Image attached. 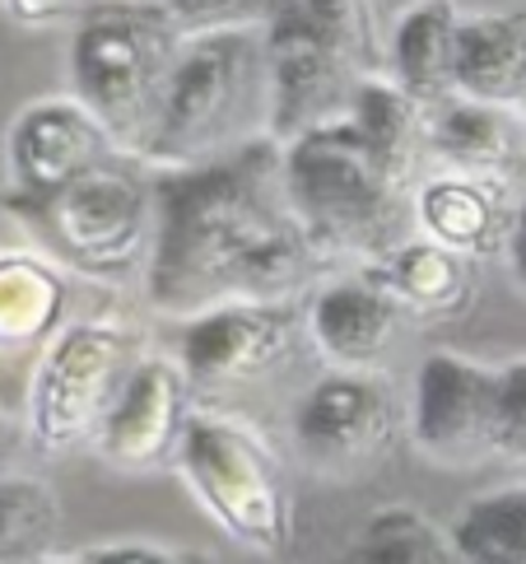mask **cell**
I'll list each match as a JSON object with an SVG mask.
<instances>
[{"label": "cell", "instance_id": "cell-25", "mask_svg": "<svg viewBox=\"0 0 526 564\" xmlns=\"http://www.w3.org/2000/svg\"><path fill=\"white\" fill-rule=\"evenodd\" d=\"M498 369L494 388V457L526 467V355Z\"/></svg>", "mask_w": 526, "mask_h": 564}, {"label": "cell", "instance_id": "cell-32", "mask_svg": "<svg viewBox=\"0 0 526 564\" xmlns=\"http://www.w3.org/2000/svg\"><path fill=\"white\" fill-rule=\"evenodd\" d=\"M517 122H522V135H526V98H522V108H517Z\"/></svg>", "mask_w": 526, "mask_h": 564}, {"label": "cell", "instance_id": "cell-7", "mask_svg": "<svg viewBox=\"0 0 526 564\" xmlns=\"http://www.w3.org/2000/svg\"><path fill=\"white\" fill-rule=\"evenodd\" d=\"M177 471L233 546L285 560L294 546V490L266 430L233 411H196Z\"/></svg>", "mask_w": 526, "mask_h": 564}, {"label": "cell", "instance_id": "cell-23", "mask_svg": "<svg viewBox=\"0 0 526 564\" xmlns=\"http://www.w3.org/2000/svg\"><path fill=\"white\" fill-rule=\"evenodd\" d=\"M448 532L467 564H526V480L467 499Z\"/></svg>", "mask_w": 526, "mask_h": 564}, {"label": "cell", "instance_id": "cell-11", "mask_svg": "<svg viewBox=\"0 0 526 564\" xmlns=\"http://www.w3.org/2000/svg\"><path fill=\"white\" fill-rule=\"evenodd\" d=\"M498 369L457 350H429L415 369L406 434L434 467H480L494 457Z\"/></svg>", "mask_w": 526, "mask_h": 564}, {"label": "cell", "instance_id": "cell-1", "mask_svg": "<svg viewBox=\"0 0 526 564\" xmlns=\"http://www.w3.org/2000/svg\"><path fill=\"white\" fill-rule=\"evenodd\" d=\"M150 183L154 252L145 294L158 313L196 317L242 299H298L327 267L289 210L275 135H261L215 164L150 169Z\"/></svg>", "mask_w": 526, "mask_h": 564}, {"label": "cell", "instance_id": "cell-24", "mask_svg": "<svg viewBox=\"0 0 526 564\" xmlns=\"http://www.w3.org/2000/svg\"><path fill=\"white\" fill-rule=\"evenodd\" d=\"M61 541V495L43 476H0V564H43Z\"/></svg>", "mask_w": 526, "mask_h": 564}, {"label": "cell", "instance_id": "cell-12", "mask_svg": "<svg viewBox=\"0 0 526 564\" xmlns=\"http://www.w3.org/2000/svg\"><path fill=\"white\" fill-rule=\"evenodd\" d=\"M191 378L182 373L177 359L168 355H145L140 365L127 373L121 392L112 397V406L103 415V425L94 430L89 448L98 462L127 476H150L177 467L182 438L191 430Z\"/></svg>", "mask_w": 526, "mask_h": 564}, {"label": "cell", "instance_id": "cell-30", "mask_svg": "<svg viewBox=\"0 0 526 564\" xmlns=\"http://www.w3.org/2000/svg\"><path fill=\"white\" fill-rule=\"evenodd\" d=\"M29 448L24 415H0V476H10L19 467V457Z\"/></svg>", "mask_w": 526, "mask_h": 564}, {"label": "cell", "instance_id": "cell-33", "mask_svg": "<svg viewBox=\"0 0 526 564\" xmlns=\"http://www.w3.org/2000/svg\"><path fill=\"white\" fill-rule=\"evenodd\" d=\"M43 564H70V555H52V560H43Z\"/></svg>", "mask_w": 526, "mask_h": 564}, {"label": "cell", "instance_id": "cell-28", "mask_svg": "<svg viewBox=\"0 0 526 564\" xmlns=\"http://www.w3.org/2000/svg\"><path fill=\"white\" fill-rule=\"evenodd\" d=\"M70 564H196L168 546H150V541H112V546L75 551Z\"/></svg>", "mask_w": 526, "mask_h": 564}, {"label": "cell", "instance_id": "cell-13", "mask_svg": "<svg viewBox=\"0 0 526 564\" xmlns=\"http://www.w3.org/2000/svg\"><path fill=\"white\" fill-rule=\"evenodd\" d=\"M117 154V140L75 94L33 98L6 127V196L61 192Z\"/></svg>", "mask_w": 526, "mask_h": 564}, {"label": "cell", "instance_id": "cell-26", "mask_svg": "<svg viewBox=\"0 0 526 564\" xmlns=\"http://www.w3.org/2000/svg\"><path fill=\"white\" fill-rule=\"evenodd\" d=\"M158 6L187 37L219 29H261L271 14V0H158Z\"/></svg>", "mask_w": 526, "mask_h": 564}, {"label": "cell", "instance_id": "cell-19", "mask_svg": "<svg viewBox=\"0 0 526 564\" xmlns=\"http://www.w3.org/2000/svg\"><path fill=\"white\" fill-rule=\"evenodd\" d=\"M457 98L517 112L526 98V10H475L457 37Z\"/></svg>", "mask_w": 526, "mask_h": 564}, {"label": "cell", "instance_id": "cell-18", "mask_svg": "<svg viewBox=\"0 0 526 564\" xmlns=\"http://www.w3.org/2000/svg\"><path fill=\"white\" fill-rule=\"evenodd\" d=\"M369 271L387 285L401 313L415 322H452L467 317L480 290V261L461 257L429 238H401L392 252L369 261Z\"/></svg>", "mask_w": 526, "mask_h": 564}, {"label": "cell", "instance_id": "cell-2", "mask_svg": "<svg viewBox=\"0 0 526 564\" xmlns=\"http://www.w3.org/2000/svg\"><path fill=\"white\" fill-rule=\"evenodd\" d=\"M261 135H271V79L261 29L196 33L177 56L135 164L154 173L196 169L252 145Z\"/></svg>", "mask_w": 526, "mask_h": 564}, {"label": "cell", "instance_id": "cell-22", "mask_svg": "<svg viewBox=\"0 0 526 564\" xmlns=\"http://www.w3.org/2000/svg\"><path fill=\"white\" fill-rule=\"evenodd\" d=\"M331 564H467L452 532L415 503H382L354 528Z\"/></svg>", "mask_w": 526, "mask_h": 564}, {"label": "cell", "instance_id": "cell-8", "mask_svg": "<svg viewBox=\"0 0 526 564\" xmlns=\"http://www.w3.org/2000/svg\"><path fill=\"white\" fill-rule=\"evenodd\" d=\"M145 359L140 332L127 317L98 313L66 322L33 359L24 388V430L29 448L43 457H66L94 443L112 397L127 373Z\"/></svg>", "mask_w": 526, "mask_h": 564}, {"label": "cell", "instance_id": "cell-16", "mask_svg": "<svg viewBox=\"0 0 526 564\" xmlns=\"http://www.w3.org/2000/svg\"><path fill=\"white\" fill-rule=\"evenodd\" d=\"M424 150L448 173L490 177L522 192L526 187V135L517 112L490 108L475 98H448V104L429 108V127H424Z\"/></svg>", "mask_w": 526, "mask_h": 564}, {"label": "cell", "instance_id": "cell-4", "mask_svg": "<svg viewBox=\"0 0 526 564\" xmlns=\"http://www.w3.org/2000/svg\"><path fill=\"white\" fill-rule=\"evenodd\" d=\"M261 37L275 140L346 117L354 89L382 75L369 0H271Z\"/></svg>", "mask_w": 526, "mask_h": 564}, {"label": "cell", "instance_id": "cell-31", "mask_svg": "<svg viewBox=\"0 0 526 564\" xmlns=\"http://www.w3.org/2000/svg\"><path fill=\"white\" fill-rule=\"evenodd\" d=\"M0 415H14L10 411V359L0 355Z\"/></svg>", "mask_w": 526, "mask_h": 564}, {"label": "cell", "instance_id": "cell-3", "mask_svg": "<svg viewBox=\"0 0 526 564\" xmlns=\"http://www.w3.org/2000/svg\"><path fill=\"white\" fill-rule=\"evenodd\" d=\"M289 210L321 257L377 261L401 238H410V187L369 154L350 117L280 140Z\"/></svg>", "mask_w": 526, "mask_h": 564}, {"label": "cell", "instance_id": "cell-10", "mask_svg": "<svg viewBox=\"0 0 526 564\" xmlns=\"http://www.w3.org/2000/svg\"><path fill=\"white\" fill-rule=\"evenodd\" d=\"M303 332V304L298 299H242V304H219L196 317H182L177 336V365L191 378V388H238L275 373L298 350Z\"/></svg>", "mask_w": 526, "mask_h": 564}, {"label": "cell", "instance_id": "cell-9", "mask_svg": "<svg viewBox=\"0 0 526 564\" xmlns=\"http://www.w3.org/2000/svg\"><path fill=\"white\" fill-rule=\"evenodd\" d=\"M294 448L317 476L354 480L382 467L406 434V411L382 373L327 369L294 401Z\"/></svg>", "mask_w": 526, "mask_h": 564}, {"label": "cell", "instance_id": "cell-27", "mask_svg": "<svg viewBox=\"0 0 526 564\" xmlns=\"http://www.w3.org/2000/svg\"><path fill=\"white\" fill-rule=\"evenodd\" d=\"M98 0H0L10 24L19 29H56V24H79Z\"/></svg>", "mask_w": 526, "mask_h": 564}, {"label": "cell", "instance_id": "cell-14", "mask_svg": "<svg viewBox=\"0 0 526 564\" xmlns=\"http://www.w3.org/2000/svg\"><path fill=\"white\" fill-rule=\"evenodd\" d=\"M401 322L406 313L369 267L321 280L317 290L303 294V332H308L313 350L327 359V369L377 373Z\"/></svg>", "mask_w": 526, "mask_h": 564}, {"label": "cell", "instance_id": "cell-5", "mask_svg": "<svg viewBox=\"0 0 526 564\" xmlns=\"http://www.w3.org/2000/svg\"><path fill=\"white\" fill-rule=\"evenodd\" d=\"M187 33L158 0H98L70 37V94L85 104L117 150L135 159L158 117Z\"/></svg>", "mask_w": 526, "mask_h": 564}, {"label": "cell", "instance_id": "cell-21", "mask_svg": "<svg viewBox=\"0 0 526 564\" xmlns=\"http://www.w3.org/2000/svg\"><path fill=\"white\" fill-rule=\"evenodd\" d=\"M346 117L354 122L359 140L369 145V154L387 169L401 187L415 192V169L424 150V127H429V108H419L415 98L392 85L387 75H369L354 89Z\"/></svg>", "mask_w": 526, "mask_h": 564}, {"label": "cell", "instance_id": "cell-20", "mask_svg": "<svg viewBox=\"0 0 526 564\" xmlns=\"http://www.w3.org/2000/svg\"><path fill=\"white\" fill-rule=\"evenodd\" d=\"M70 280L47 252L0 248V355L43 350L66 327Z\"/></svg>", "mask_w": 526, "mask_h": 564}, {"label": "cell", "instance_id": "cell-15", "mask_svg": "<svg viewBox=\"0 0 526 564\" xmlns=\"http://www.w3.org/2000/svg\"><path fill=\"white\" fill-rule=\"evenodd\" d=\"M513 210H517L513 187L490 183V177H471V173H448V169L434 177H419L410 192L415 234L471 261L503 252Z\"/></svg>", "mask_w": 526, "mask_h": 564}, {"label": "cell", "instance_id": "cell-17", "mask_svg": "<svg viewBox=\"0 0 526 564\" xmlns=\"http://www.w3.org/2000/svg\"><path fill=\"white\" fill-rule=\"evenodd\" d=\"M467 10L457 0H410L396 14L387 33V52H382V75L401 85L419 108H438L457 94V37Z\"/></svg>", "mask_w": 526, "mask_h": 564}, {"label": "cell", "instance_id": "cell-6", "mask_svg": "<svg viewBox=\"0 0 526 564\" xmlns=\"http://www.w3.org/2000/svg\"><path fill=\"white\" fill-rule=\"evenodd\" d=\"M6 210L37 238L61 271L89 280H131L154 252V183L150 169L117 154L47 196H6Z\"/></svg>", "mask_w": 526, "mask_h": 564}, {"label": "cell", "instance_id": "cell-29", "mask_svg": "<svg viewBox=\"0 0 526 564\" xmlns=\"http://www.w3.org/2000/svg\"><path fill=\"white\" fill-rule=\"evenodd\" d=\"M503 261H508V280H513V290L526 299V187L517 192L513 225H508V238H503Z\"/></svg>", "mask_w": 526, "mask_h": 564}]
</instances>
